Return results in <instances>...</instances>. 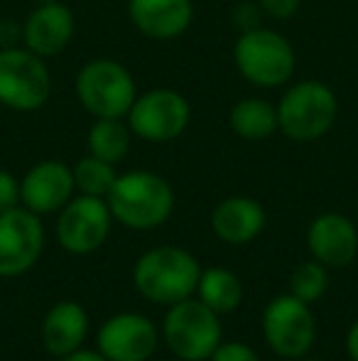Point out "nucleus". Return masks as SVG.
<instances>
[{"instance_id": "6ab92c4d", "label": "nucleus", "mask_w": 358, "mask_h": 361, "mask_svg": "<svg viewBox=\"0 0 358 361\" xmlns=\"http://www.w3.org/2000/svg\"><path fill=\"white\" fill-rule=\"evenodd\" d=\"M229 126L243 140H265L275 130H280L277 128V106L258 96L241 99L238 104L231 106Z\"/></svg>"}, {"instance_id": "9d476101", "label": "nucleus", "mask_w": 358, "mask_h": 361, "mask_svg": "<svg viewBox=\"0 0 358 361\" xmlns=\"http://www.w3.org/2000/svg\"><path fill=\"white\" fill-rule=\"evenodd\" d=\"M110 224H113V214L103 197H72L59 212L57 241L67 253L89 256L106 243Z\"/></svg>"}, {"instance_id": "0eeeda50", "label": "nucleus", "mask_w": 358, "mask_h": 361, "mask_svg": "<svg viewBox=\"0 0 358 361\" xmlns=\"http://www.w3.org/2000/svg\"><path fill=\"white\" fill-rule=\"evenodd\" d=\"M52 96V74L27 47L0 49V106L20 114L39 111Z\"/></svg>"}, {"instance_id": "aec40b11", "label": "nucleus", "mask_w": 358, "mask_h": 361, "mask_svg": "<svg viewBox=\"0 0 358 361\" xmlns=\"http://www.w3.org/2000/svg\"><path fill=\"white\" fill-rule=\"evenodd\" d=\"M199 300L211 307L216 314H229L243 302V283L229 268H206L201 271L199 286H196Z\"/></svg>"}, {"instance_id": "c756f323", "label": "nucleus", "mask_w": 358, "mask_h": 361, "mask_svg": "<svg viewBox=\"0 0 358 361\" xmlns=\"http://www.w3.org/2000/svg\"><path fill=\"white\" fill-rule=\"evenodd\" d=\"M37 5H44V3H57V0H34Z\"/></svg>"}, {"instance_id": "393cba45", "label": "nucleus", "mask_w": 358, "mask_h": 361, "mask_svg": "<svg viewBox=\"0 0 358 361\" xmlns=\"http://www.w3.org/2000/svg\"><path fill=\"white\" fill-rule=\"evenodd\" d=\"M20 207V180L8 170H0V214Z\"/></svg>"}, {"instance_id": "c85d7f7f", "label": "nucleus", "mask_w": 358, "mask_h": 361, "mask_svg": "<svg viewBox=\"0 0 358 361\" xmlns=\"http://www.w3.org/2000/svg\"><path fill=\"white\" fill-rule=\"evenodd\" d=\"M59 361H108L101 352H89V349H77L69 357H62Z\"/></svg>"}, {"instance_id": "20e7f679", "label": "nucleus", "mask_w": 358, "mask_h": 361, "mask_svg": "<svg viewBox=\"0 0 358 361\" xmlns=\"http://www.w3.org/2000/svg\"><path fill=\"white\" fill-rule=\"evenodd\" d=\"M234 62L238 74L258 89H277L292 81L297 52L277 30L253 27L241 32L234 44Z\"/></svg>"}, {"instance_id": "f257e3e1", "label": "nucleus", "mask_w": 358, "mask_h": 361, "mask_svg": "<svg viewBox=\"0 0 358 361\" xmlns=\"http://www.w3.org/2000/svg\"><path fill=\"white\" fill-rule=\"evenodd\" d=\"M115 221L133 231L158 228L172 216L174 190L162 175L150 170H130L118 175L106 197Z\"/></svg>"}, {"instance_id": "6e6552de", "label": "nucleus", "mask_w": 358, "mask_h": 361, "mask_svg": "<svg viewBox=\"0 0 358 361\" xmlns=\"http://www.w3.org/2000/svg\"><path fill=\"white\" fill-rule=\"evenodd\" d=\"M263 337L282 359H302L317 342V317L309 302L292 293L277 295L263 312Z\"/></svg>"}, {"instance_id": "bb28decb", "label": "nucleus", "mask_w": 358, "mask_h": 361, "mask_svg": "<svg viewBox=\"0 0 358 361\" xmlns=\"http://www.w3.org/2000/svg\"><path fill=\"white\" fill-rule=\"evenodd\" d=\"M260 5H250V3H243L236 8L234 18H236V25H243V32L245 30H253V27H260Z\"/></svg>"}, {"instance_id": "a878e982", "label": "nucleus", "mask_w": 358, "mask_h": 361, "mask_svg": "<svg viewBox=\"0 0 358 361\" xmlns=\"http://www.w3.org/2000/svg\"><path fill=\"white\" fill-rule=\"evenodd\" d=\"M300 3L302 0H258L260 10L275 20H290L300 10Z\"/></svg>"}, {"instance_id": "f8f14e48", "label": "nucleus", "mask_w": 358, "mask_h": 361, "mask_svg": "<svg viewBox=\"0 0 358 361\" xmlns=\"http://www.w3.org/2000/svg\"><path fill=\"white\" fill-rule=\"evenodd\" d=\"M96 344L108 361H148L158 352L160 332L145 314L120 312L101 324Z\"/></svg>"}, {"instance_id": "b1692460", "label": "nucleus", "mask_w": 358, "mask_h": 361, "mask_svg": "<svg viewBox=\"0 0 358 361\" xmlns=\"http://www.w3.org/2000/svg\"><path fill=\"white\" fill-rule=\"evenodd\" d=\"M209 361H260V357L245 342H221Z\"/></svg>"}, {"instance_id": "2eb2a0df", "label": "nucleus", "mask_w": 358, "mask_h": 361, "mask_svg": "<svg viewBox=\"0 0 358 361\" xmlns=\"http://www.w3.org/2000/svg\"><path fill=\"white\" fill-rule=\"evenodd\" d=\"M74 32H77V20H74L72 8H67L59 0L37 5L23 23L25 47L42 59L62 54L74 39Z\"/></svg>"}, {"instance_id": "5701e85b", "label": "nucleus", "mask_w": 358, "mask_h": 361, "mask_svg": "<svg viewBox=\"0 0 358 361\" xmlns=\"http://www.w3.org/2000/svg\"><path fill=\"white\" fill-rule=\"evenodd\" d=\"M329 288V273H326V266H321L319 261H305L292 271L290 276V293L295 298L305 300V302H317L321 295Z\"/></svg>"}, {"instance_id": "7c9ffc66", "label": "nucleus", "mask_w": 358, "mask_h": 361, "mask_svg": "<svg viewBox=\"0 0 358 361\" xmlns=\"http://www.w3.org/2000/svg\"><path fill=\"white\" fill-rule=\"evenodd\" d=\"M295 361H317V359H295Z\"/></svg>"}, {"instance_id": "412c9836", "label": "nucleus", "mask_w": 358, "mask_h": 361, "mask_svg": "<svg viewBox=\"0 0 358 361\" xmlns=\"http://www.w3.org/2000/svg\"><path fill=\"white\" fill-rule=\"evenodd\" d=\"M130 130L128 121L123 118H96L89 128V152L106 162L118 165L120 160H125L130 150Z\"/></svg>"}, {"instance_id": "423d86ee", "label": "nucleus", "mask_w": 358, "mask_h": 361, "mask_svg": "<svg viewBox=\"0 0 358 361\" xmlns=\"http://www.w3.org/2000/svg\"><path fill=\"white\" fill-rule=\"evenodd\" d=\"M162 339L181 361H206L221 344V314L201 300H181L170 305L162 322Z\"/></svg>"}, {"instance_id": "cd10ccee", "label": "nucleus", "mask_w": 358, "mask_h": 361, "mask_svg": "<svg viewBox=\"0 0 358 361\" xmlns=\"http://www.w3.org/2000/svg\"><path fill=\"white\" fill-rule=\"evenodd\" d=\"M346 354L351 361H358V319L351 324L349 334H346Z\"/></svg>"}, {"instance_id": "f3484780", "label": "nucleus", "mask_w": 358, "mask_h": 361, "mask_svg": "<svg viewBox=\"0 0 358 361\" xmlns=\"http://www.w3.org/2000/svg\"><path fill=\"white\" fill-rule=\"evenodd\" d=\"M265 221L268 216H265L263 204L253 197L243 195L226 197L211 212V228L221 241L231 243V246H243V243L258 238L265 228Z\"/></svg>"}, {"instance_id": "9b49d317", "label": "nucleus", "mask_w": 358, "mask_h": 361, "mask_svg": "<svg viewBox=\"0 0 358 361\" xmlns=\"http://www.w3.org/2000/svg\"><path fill=\"white\" fill-rule=\"evenodd\" d=\"M44 251V226L39 214L15 207L0 214V278H18L39 261Z\"/></svg>"}, {"instance_id": "39448f33", "label": "nucleus", "mask_w": 358, "mask_h": 361, "mask_svg": "<svg viewBox=\"0 0 358 361\" xmlns=\"http://www.w3.org/2000/svg\"><path fill=\"white\" fill-rule=\"evenodd\" d=\"M74 91L94 118H125L138 99V86L128 69L108 57L89 59L77 74Z\"/></svg>"}, {"instance_id": "1a4fd4ad", "label": "nucleus", "mask_w": 358, "mask_h": 361, "mask_svg": "<svg viewBox=\"0 0 358 361\" xmlns=\"http://www.w3.org/2000/svg\"><path fill=\"white\" fill-rule=\"evenodd\" d=\"M125 118L133 135L145 143H170L186 130L191 106L186 96L174 89H150L138 94Z\"/></svg>"}, {"instance_id": "a211bd4d", "label": "nucleus", "mask_w": 358, "mask_h": 361, "mask_svg": "<svg viewBox=\"0 0 358 361\" xmlns=\"http://www.w3.org/2000/svg\"><path fill=\"white\" fill-rule=\"evenodd\" d=\"M89 334V314L77 300L52 305L42 319V344L52 357H69L82 349Z\"/></svg>"}, {"instance_id": "dca6fc26", "label": "nucleus", "mask_w": 358, "mask_h": 361, "mask_svg": "<svg viewBox=\"0 0 358 361\" xmlns=\"http://www.w3.org/2000/svg\"><path fill=\"white\" fill-rule=\"evenodd\" d=\"M128 18L140 35L167 42L189 30L194 20L191 0H128Z\"/></svg>"}, {"instance_id": "ddd939ff", "label": "nucleus", "mask_w": 358, "mask_h": 361, "mask_svg": "<svg viewBox=\"0 0 358 361\" xmlns=\"http://www.w3.org/2000/svg\"><path fill=\"white\" fill-rule=\"evenodd\" d=\"M74 192V172L62 160H39L20 182V202L39 216L62 212Z\"/></svg>"}, {"instance_id": "7ed1b4c3", "label": "nucleus", "mask_w": 358, "mask_h": 361, "mask_svg": "<svg viewBox=\"0 0 358 361\" xmlns=\"http://www.w3.org/2000/svg\"><path fill=\"white\" fill-rule=\"evenodd\" d=\"M339 99L324 81L305 79L292 84L277 104V128L295 143H314L336 123Z\"/></svg>"}, {"instance_id": "f03ea898", "label": "nucleus", "mask_w": 358, "mask_h": 361, "mask_svg": "<svg viewBox=\"0 0 358 361\" xmlns=\"http://www.w3.org/2000/svg\"><path fill=\"white\" fill-rule=\"evenodd\" d=\"M201 266L186 248L158 246L138 258L133 268L135 290L158 305H174L196 293Z\"/></svg>"}, {"instance_id": "4be33fe9", "label": "nucleus", "mask_w": 358, "mask_h": 361, "mask_svg": "<svg viewBox=\"0 0 358 361\" xmlns=\"http://www.w3.org/2000/svg\"><path fill=\"white\" fill-rule=\"evenodd\" d=\"M72 172L79 195L103 197V200L108 197V192L113 190L115 180H118V172H115L113 162L101 160V157L91 155V152L72 167Z\"/></svg>"}, {"instance_id": "4468645a", "label": "nucleus", "mask_w": 358, "mask_h": 361, "mask_svg": "<svg viewBox=\"0 0 358 361\" xmlns=\"http://www.w3.org/2000/svg\"><path fill=\"white\" fill-rule=\"evenodd\" d=\"M307 248L326 268H346L358 256V228L349 216L326 212L307 228Z\"/></svg>"}]
</instances>
